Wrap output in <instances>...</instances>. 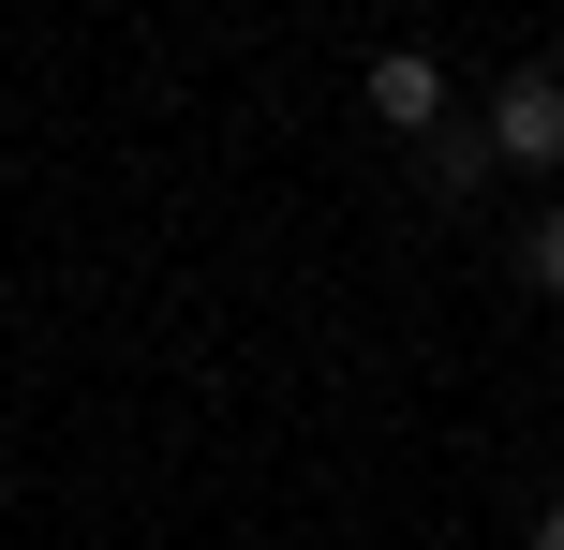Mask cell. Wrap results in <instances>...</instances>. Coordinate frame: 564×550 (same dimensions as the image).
Instances as JSON below:
<instances>
[{"label":"cell","instance_id":"obj_1","mask_svg":"<svg viewBox=\"0 0 564 550\" xmlns=\"http://www.w3.org/2000/svg\"><path fill=\"white\" fill-rule=\"evenodd\" d=\"M476 134H490V164H564V75H506Z\"/></svg>","mask_w":564,"mask_h":550},{"label":"cell","instance_id":"obj_2","mask_svg":"<svg viewBox=\"0 0 564 550\" xmlns=\"http://www.w3.org/2000/svg\"><path fill=\"white\" fill-rule=\"evenodd\" d=\"M371 119H387V134H416V149H431V134H446V75H431L416 45H387V60H371Z\"/></svg>","mask_w":564,"mask_h":550},{"label":"cell","instance_id":"obj_3","mask_svg":"<svg viewBox=\"0 0 564 550\" xmlns=\"http://www.w3.org/2000/svg\"><path fill=\"white\" fill-rule=\"evenodd\" d=\"M520 283H550V298H564V208H550L535 238H520Z\"/></svg>","mask_w":564,"mask_h":550},{"label":"cell","instance_id":"obj_4","mask_svg":"<svg viewBox=\"0 0 564 550\" xmlns=\"http://www.w3.org/2000/svg\"><path fill=\"white\" fill-rule=\"evenodd\" d=\"M535 550H564V506H550V521H535Z\"/></svg>","mask_w":564,"mask_h":550}]
</instances>
